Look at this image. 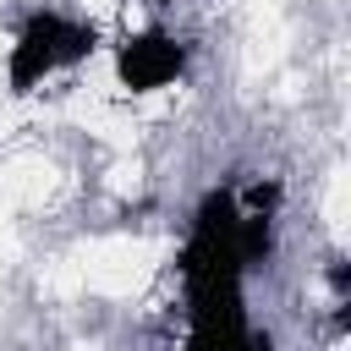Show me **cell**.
Wrapping results in <instances>:
<instances>
[{
	"instance_id": "7a4b0ae2",
	"label": "cell",
	"mask_w": 351,
	"mask_h": 351,
	"mask_svg": "<svg viewBox=\"0 0 351 351\" xmlns=\"http://www.w3.org/2000/svg\"><path fill=\"white\" fill-rule=\"evenodd\" d=\"M181 71H186V44L170 38V33H159V27H148V33H137V38H126V44L115 49V77H121V88H132V93L170 88Z\"/></svg>"
},
{
	"instance_id": "277c9868",
	"label": "cell",
	"mask_w": 351,
	"mask_h": 351,
	"mask_svg": "<svg viewBox=\"0 0 351 351\" xmlns=\"http://www.w3.org/2000/svg\"><path fill=\"white\" fill-rule=\"evenodd\" d=\"M154 5H170V0H154Z\"/></svg>"
},
{
	"instance_id": "6da1fadb",
	"label": "cell",
	"mask_w": 351,
	"mask_h": 351,
	"mask_svg": "<svg viewBox=\"0 0 351 351\" xmlns=\"http://www.w3.org/2000/svg\"><path fill=\"white\" fill-rule=\"evenodd\" d=\"M93 44H99V33H93L88 22H71V16H60V11H33V16L22 22L16 44H11V66H5L11 93H27V88L44 82L49 71L88 60Z\"/></svg>"
},
{
	"instance_id": "3957f363",
	"label": "cell",
	"mask_w": 351,
	"mask_h": 351,
	"mask_svg": "<svg viewBox=\"0 0 351 351\" xmlns=\"http://www.w3.org/2000/svg\"><path fill=\"white\" fill-rule=\"evenodd\" d=\"M329 285L340 291V302H346V291H351V269H346V258H335L329 263Z\"/></svg>"
}]
</instances>
